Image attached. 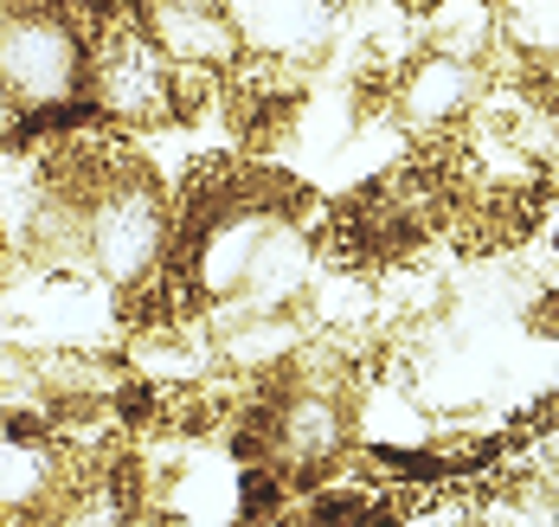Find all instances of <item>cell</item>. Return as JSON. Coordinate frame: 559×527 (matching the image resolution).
<instances>
[{
    "mask_svg": "<svg viewBox=\"0 0 559 527\" xmlns=\"http://www.w3.org/2000/svg\"><path fill=\"white\" fill-rule=\"evenodd\" d=\"M91 84V26L78 0H13L0 20V104L39 129H71L97 122L84 104Z\"/></svg>",
    "mask_w": 559,
    "mask_h": 527,
    "instance_id": "1",
    "label": "cell"
},
{
    "mask_svg": "<svg viewBox=\"0 0 559 527\" xmlns=\"http://www.w3.org/2000/svg\"><path fill=\"white\" fill-rule=\"evenodd\" d=\"M78 7L91 26V84H84L91 117L104 129H129V135L174 129L187 71L155 46L135 0H78Z\"/></svg>",
    "mask_w": 559,
    "mask_h": 527,
    "instance_id": "2",
    "label": "cell"
},
{
    "mask_svg": "<svg viewBox=\"0 0 559 527\" xmlns=\"http://www.w3.org/2000/svg\"><path fill=\"white\" fill-rule=\"evenodd\" d=\"M386 110L405 135H450L483 110L489 97V59H463L444 46H418L412 59L386 77Z\"/></svg>",
    "mask_w": 559,
    "mask_h": 527,
    "instance_id": "3",
    "label": "cell"
},
{
    "mask_svg": "<svg viewBox=\"0 0 559 527\" xmlns=\"http://www.w3.org/2000/svg\"><path fill=\"white\" fill-rule=\"evenodd\" d=\"M142 26L155 33V46L168 52L180 71H213L231 77L238 64L251 59L245 46V26L225 0H135Z\"/></svg>",
    "mask_w": 559,
    "mask_h": 527,
    "instance_id": "4",
    "label": "cell"
},
{
    "mask_svg": "<svg viewBox=\"0 0 559 527\" xmlns=\"http://www.w3.org/2000/svg\"><path fill=\"white\" fill-rule=\"evenodd\" d=\"M527 91H534V97L559 117V46H547V52H534V59H527Z\"/></svg>",
    "mask_w": 559,
    "mask_h": 527,
    "instance_id": "5",
    "label": "cell"
},
{
    "mask_svg": "<svg viewBox=\"0 0 559 527\" xmlns=\"http://www.w3.org/2000/svg\"><path fill=\"white\" fill-rule=\"evenodd\" d=\"M7 13H13V0H0V20H7Z\"/></svg>",
    "mask_w": 559,
    "mask_h": 527,
    "instance_id": "6",
    "label": "cell"
},
{
    "mask_svg": "<svg viewBox=\"0 0 559 527\" xmlns=\"http://www.w3.org/2000/svg\"><path fill=\"white\" fill-rule=\"evenodd\" d=\"M554 457H559V418H554Z\"/></svg>",
    "mask_w": 559,
    "mask_h": 527,
    "instance_id": "7",
    "label": "cell"
}]
</instances>
